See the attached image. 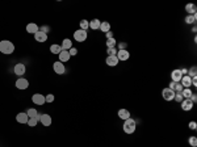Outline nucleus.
Instances as JSON below:
<instances>
[{
	"label": "nucleus",
	"mask_w": 197,
	"mask_h": 147,
	"mask_svg": "<svg viewBox=\"0 0 197 147\" xmlns=\"http://www.w3.org/2000/svg\"><path fill=\"white\" fill-rule=\"evenodd\" d=\"M188 143H189L192 147H197V138L196 137H189L188 139Z\"/></svg>",
	"instance_id": "nucleus-34"
},
{
	"label": "nucleus",
	"mask_w": 197,
	"mask_h": 147,
	"mask_svg": "<svg viewBox=\"0 0 197 147\" xmlns=\"http://www.w3.org/2000/svg\"><path fill=\"white\" fill-rule=\"evenodd\" d=\"M100 24H101L100 20L94 19L92 21H89V28H91L92 30H97V29H100Z\"/></svg>",
	"instance_id": "nucleus-23"
},
{
	"label": "nucleus",
	"mask_w": 197,
	"mask_h": 147,
	"mask_svg": "<svg viewBox=\"0 0 197 147\" xmlns=\"http://www.w3.org/2000/svg\"><path fill=\"white\" fill-rule=\"evenodd\" d=\"M13 71H15L16 75L21 78V76L25 74V71H26V67H25L24 63H17V64L15 66V69H13Z\"/></svg>",
	"instance_id": "nucleus-9"
},
{
	"label": "nucleus",
	"mask_w": 197,
	"mask_h": 147,
	"mask_svg": "<svg viewBox=\"0 0 197 147\" xmlns=\"http://www.w3.org/2000/svg\"><path fill=\"white\" fill-rule=\"evenodd\" d=\"M34 39H36L37 42H46L47 34H46V33H44L42 30H38V32L34 34Z\"/></svg>",
	"instance_id": "nucleus-16"
},
{
	"label": "nucleus",
	"mask_w": 197,
	"mask_h": 147,
	"mask_svg": "<svg viewBox=\"0 0 197 147\" xmlns=\"http://www.w3.org/2000/svg\"><path fill=\"white\" fill-rule=\"evenodd\" d=\"M181 93H183V97H184V98H191V96L193 95V92H192V89H191V88H184L181 91Z\"/></svg>",
	"instance_id": "nucleus-27"
},
{
	"label": "nucleus",
	"mask_w": 197,
	"mask_h": 147,
	"mask_svg": "<svg viewBox=\"0 0 197 147\" xmlns=\"http://www.w3.org/2000/svg\"><path fill=\"white\" fill-rule=\"evenodd\" d=\"M53 70H54V72L58 74V75H63V74L66 72V67H64V64L59 61L54 62V64H53Z\"/></svg>",
	"instance_id": "nucleus-3"
},
{
	"label": "nucleus",
	"mask_w": 197,
	"mask_h": 147,
	"mask_svg": "<svg viewBox=\"0 0 197 147\" xmlns=\"http://www.w3.org/2000/svg\"><path fill=\"white\" fill-rule=\"evenodd\" d=\"M88 28H89V21H87V20H81V21H80V29L86 30V32H87Z\"/></svg>",
	"instance_id": "nucleus-31"
},
{
	"label": "nucleus",
	"mask_w": 197,
	"mask_h": 147,
	"mask_svg": "<svg viewBox=\"0 0 197 147\" xmlns=\"http://www.w3.org/2000/svg\"><path fill=\"white\" fill-rule=\"evenodd\" d=\"M181 78H183V74L180 71V69H176L171 72V79H172V81H175V83H180Z\"/></svg>",
	"instance_id": "nucleus-12"
},
{
	"label": "nucleus",
	"mask_w": 197,
	"mask_h": 147,
	"mask_svg": "<svg viewBox=\"0 0 197 147\" xmlns=\"http://www.w3.org/2000/svg\"><path fill=\"white\" fill-rule=\"evenodd\" d=\"M50 51H51L53 54H59V53L62 51L61 45H51V46H50Z\"/></svg>",
	"instance_id": "nucleus-25"
},
{
	"label": "nucleus",
	"mask_w": 197,
	"mask_h": 147,
	"mask_svg": "<svg viewBox=\"0 0 197 147\" xmlns=\"http://www.w3.org/2000/svg\"><path fill=\"white\" fill-rule=\"evenodd\" d=\"M69 53H70V56H75L78 54V49H75V47H71V49L69 50Z\"/></svg>",
	"instance_id": "nucleus-38"
},
{
	"label": "nucleus",
	"mask_w": 197,
	"mask_h": 147,
	"mask_svg": "<svg viewBox=\"0 0 197 147\" xmlns=\"http://www.w3.org/2000/svg\"><path fill=\"white\" fill-rule=\"evenodd\" d=\"M26 114H28V117H29V118H33V117L38 118V121H39V117H41V114H39V113H38L34 108L28 109V110H26Z\"/></svg>",
	"instance_id": "nucleus-22"
},
{
	"label": "nucleus",
	"mask_w": 197,
	"mask_h": 147,
	"mask_svg": "<svg viewBox=\"0 0 197 147\" xmlns=\"http://www.w3.org/2000/svg\"><path fill=\"white\" fill-rule=\"evenodd\" d=\"M185 11L188 12V15H196V11H197V7L193 3H188L185 5Z\"/></svg>",
	"instance_id": "nucleus-21"
},
{
	"label": "nucleus",
	"mask_w": 197,
	"mask_h": 147,
	"mask_svg": "<svg viewBox=\"0 0 197 147\" xmlns=\"http://www.w3.org/2000/svg\"><path fill=\"white\" fill-rule=\"evenodd\" d=\"M32 101L36 104V105H44L46 101H45V96L41 95V93H34L32 96Z\"/></svg>",
	"instance_id": "nucleus-7"
},
{
	"label": "nucleus",
	"mask_w": 197,
	"mask_h": 147,
	"mask_svg": "<svg viewBox=\"0 0 197 147\" xmlns=\"http://www.w3.org/2000/svg\"><path fill=\"white\" fill-rule=\"evenodd\" d=\"M180 84L183 86V88H191V86H192V78L188 75H183L181 80H180Z\"/></svg>",
	"instance_id": "nucleus-10"
},
{
	"label": "nucleus",
	"mask_w": 197,
	"mask_h": 147,
	"mask_svg": "<svg viewBox=\"0 0 197 147\" xmlns=\"http://www.w3.org/2000/svg\"><path fill=\"white\" fill-rule=\"evenodd\" d=\"M28 120H29V117H28L26 112H25V113L21 112V113H19V114L16 116V121H17L19 123H26Z\"/></svg>",
	"instance_id": "nucleus-17"
},
{
	"label": "nucleus",
	"mask_w": 197,
	"mask_h": 147,
	"mask_svg": "<svg viewBox=\"0 0 197 147\" xmlns=\"http://www.w3.org/2000/svg\"><path fill=\"white\" fill-rule=\"evenodd\" d=\"M118 59H117V56L116 55H108L106 56V59H105V63L108 64L109 67H116L117 64H118Z\"/></svg>",
	"instance_id": "nucleus-13"
},
{
	"label": "nucleus",
	"mask_w": 197,
	"mask_h": 147,
	"mask_svg": "<svg viewBox=\"0 0 197 147\" xmlns=\"http://www.w3.org/2000/svg\"><path fill=\"white\" fill-rule=\"evenodd\" d=\"M180 104H181V109L185 110V112H189V110H192L193 109V105H195V104H193L189 98H184V100H183Z\"/></svg>",
	"instance_id": "nucleus-8"
},
{
	"label": "nucleus",
	"mask_w": 197,
	"mask_h": 147,
	"mask_svg": "<svg viewBox=\"0 0 197 147\" xmlns=\"http://www.w3.org/2000/svg\"><path fill=\"white\" fill-rule=\"evenodd\" d=\"M126 46H128V44L126 42H120V44H117V50H126Z\"/></svg>",
	"instance_id": "nucleus-36"
},
{
	"label": "nucleus",
	"mask_w": 197,
	"mask_h": 147,
	"mask_svg": "<svg viewBox=\"0 0 197 147\" xmlns=\"http://www.w3.org/2000/svg\"><path fill=\"white\" fill-rule=\"evenodd\" d=\"M26 123L30 126V128H34V126H37V123H38V118H36V117H33V118H29Z\"/></svg>",
	"instance_id": "nucleus-30"
},
{
	"label": "nucleus",
	"mask_w": 197,
	"mask_h": 147,
	"mask_svg": "<svg viewBox=\"0 0 197 147\" xmlns=\"http://www.w3.org/2000/svg\"><path fill=\"white\" fill-rule=\"evenodd\" d=\"M105 44H106V47H116L117 46V41H116L114 37H113V38H108Z\"/></svg>",
	"instance_id": "nucleus-26"
},
{
	"label": "nucleus",
	"mask_w": 197,
	"mask_h": 147,
	"mask_svg": "<svg viewBox=\"0 0 197 147\" xmlns=\"http://www.w3.org/2000/svg\"><path fill=\"white\" fill-rule=\"evenodd\" d=\"M100 30L103 33H108L109 30H111V24H109L108 21H103L100 24Z\"/></svg>",
	"instance_id": "nucleus-24"
},
{
	"label": "nucleus",
	"mask_w": 197,
	"mask_h": 147,
	"mask_svg": "<svg viewBox=\"0 0 197 147\" xmlns=\"http://www.w3.org/2000/svg\"><path fill=\"white\" fill-rule=\"evenodd\" d=\"M196 17H197L196 15H188L187 17H185V22H187L188 25L195 24V22H196Z\"/></svg>",
	"instance_id": "nucleus-28"
},
{
	"label": "nucleus",
	"mask_w": 197,
	"mask_h": 147,
	"mask_svg": "<svg viewBox=\"0 0 197 147\" xmlns=\"http://www.w3.org/2000/svg\"><path fill=\"white\" fill-rule=\"evenodd\" d=\"M118 117L125 121V120H128V118H130V112H129L128 109H120L118 110Z\"/></svg>",
	"instance_id": "nucleus-19"
},
{
	"label": "nucleus",
	"mask_w": 197,
	"mask_h": 147,
	"mask_svg": "<svg viewBox=\"0 0 197 147\" xmlns=\"http://www.w3.org/2000/svg\"><path fill=\"white\" fill-rule=\"evenodd\" d=\"M39 121H41V123L44 126H50L51 125V122H53V120H51V117H50L49 114H41V117H39Z\"/></svg>",
	"instance_id": "nucleus-14"
},
{
	"label": "nucleus",
	"mask_w": 197,
	"mask_h": 147,
	"mask_svg": "<svg viewBox=\"0 0 197 147\" xmlns=\"http://www.w3.org/2000/svg\"><path fill=\"white\" fill-rule=\"evenodd\" d=\"M122 129H123V131H125L126 134H133V133L136 131V129H137L136 120H133V118H128V120H125V121H123Z\"/></svg>",
	"instance_id": "nucleus-2"
},
{
	"label": "nucleus",
	"mask_w": 197,
	"mask_h": 147,
	"mask_svg": "<svg viewBox=\"0 0 197 147\" xmlns=\"http://www.w3.org/2000/svg\"><path fill=\"white\" fill-rule=\"evenodd\" d=\"M173 100L177 101V103H181V101L184 100V97H183V93L181 92H175V97H173Z\"/></svg>",
	"instance_id": "nucleus-32"
},
{
	"label": "nucleus",
	"mask_w": 197,
	"mask_h": 147,
	"mask_svg": "<svg viewBox=\"0 0 197 147\" xmlns=\"http://www.w3.org/2000/svg\"><path fill=\"white\" fill-rule=\"evenodd\" d=\"M61 47H62V50H67V51H69V50L72 47L71 39H70V38H64L63 41H62V44H61Z\"/></svg>",
	"instance_id": "nucleus-18"
},
{
	"label": "nucleus",
	"mask_w": 197,
	"mask_h": 147,
	"mask_svg": "<svg viewBox=\"0 0 197 147\" xmlns=\"http://www.w3.org/2000/svg\"><path fill=\"white\" fill-rule=\"evenodd\" d=\"M188 76H191V78H196V76H197V69H196V66H192L189 70H188Z\"/></svg>",
	"instance_id": "nucleus-29"
},
{
	"label": "nucleus",
	"mask_w": 197,
	"mask_h": 147,
	"mask_svg": "<svg viewBox=\"0 0 197 147\" xmlns=\"http://www.w3.org/2000/svg\"><path fill=\"white\" fill-rule=\"evenodd\" d=\"M87 32L86 30H81V29H79L76 30V32L74 33V38H75V41H78V42H84L87 39Z\"/></svg>",
	"instance_id": "nucleus-5"
},
{
	"label": "nucleus",
	"mask_w": 197,
	"mask_h": 147,
	"mask_svg": "<svg viewBox=\"0 0 197 147\" xmlns=\"http://www.w3.org/2000/svg\"><path fill=\"white\" fill-rule=\"evenodd\" d=\"M39 30H42V32H44V33H46V34H47V32H49V30H50V28H49V26H42Z\"/></svg>",
	"instance_id": "nucleus-40"
},
{
	"label": "nucleus",
	"mask_w": 197,
	"mask_h": 147,
	"mask_svg": "<svg viewBox=\"0 0 197 147\" xmlns=\"http://www.w3.org/2000/svg\"><path fill=\"white\" fill-rule=\"evenodd\" d=\"M28 87H29V81H28L26 79L19 78L17 80H16V88L21 89V91H24V89H26Z\"/></svg>",
	"instance_id": "nucleus-6"
},
{
	"label": "nucleus",
	"mask_w": 197,
	"mask_h": 147,
	"mask_svg": "<svg viewBox=\"0 0 197 147\" xmlns=\"http://www.w3.org/2000/svg\"><path fill=\"white\" fill-rule=\"evenodd\" d=\"M54 100H55V97L53 93H49V95L45 96V101H46V103H53Z\"/></svg>",
	"instance_id": "nucleus-35"
},
{
	"label": "nucleus",
	"mask_w": 197,
	"mask_h": 147,
	"mask_svg": "<svg viewBox=\"0 0 197 147\" xmlns=\"http://www.w3.org/2000/svg\"><path fill=\"white\" fill-rule=\"evenodd\" d=\"M189 100H191V101H192V103H193V104H195V103H196V101H197V95H196V93H193V95H192V96H191V98H189Z\"/></svg>",
	"instance_id": "nucleus-39"
},
{
	"label": "nucleus",
	"mask_w": 197,
	"mask_h": 147,
	"mask_svg": "<svg viewBox=\"0 0 197 147\" xmlns=\"http://www.w3.org/2000/svg\"><path fill=\"white\" fill-rule=\"evenodd\" d=\"M105 34H106V39H108V38H113V33H112L111 30H109L108 33H105Z\"/></svg>",
	"instance_id": "nucleus-41"
},
{
	"label": "nucleus",
	"mask_w": 197,
	"mask_h": 147,
	"mask_svg": "<svg viewBox=\"0 0 197 147\" xmlns=\"http://www.w3.org/2000/svg\"><path fill=\"white\" fill-rule=\"evenodd\" d=\"M117 47H108L106 49V53H108V55H117Z\"/></svg>",
	"instance_id": "nucleus-33"
},
{
	"label": "nucleus",
	"mask_w": 197,
	"mask_h": 147,
	"mask_svg": "<svg viewBox=\"0 0 197 147\" xmlns=\"http://www.w3.org/2000/svg\"><path fill=\"white\" fill-rule=\"evenodd\" d=\"M180 71H181L183 75H188V70H187V69H181Z\"/></svg>",
	"instance_id": "nucleus-42"
},
{
	"label": "nucleus",
	"mask_w": 197,
	"mask_h": 147,
	"mask_svg": "<svg viewBox=\"0 0 197 147\" xmlns=\"http://www.w3.org/2000/svg\"><path fill=\"white\" fill-rule=\"evenodd\" d=\"M188 128H189L191 130H196V129H197V123H196V121H191V122L188 123Z\"/></svg>",
	"instance_id": "nucleus-37"
},
{
	"label": "nucleus",
	"mask_w": 197,
	"mask_h": 147,
	"mask_svg": "<svg viewBox=\"0 0 197 147\" xmlns=\"http://www.w3.org/2000/svg\"><path fill=\"white\" fill-rule=\"evenodd\" d=\"M116 56H117L118 61H123V62H125V61H128V59L130 58V53H129L128 50H118Z\"/></svg>",
	"instance_id": "nucleus-11"
},
{
	"label": "nucleus",
	"mask_w": 197,
	"mask_h": 147,
	"mask_svg": "<svg viewBox=\"0 0 197 147\" xmlns=\"http://www.w3.org/2000/svg\"><path fill=\"white\" fill-rule=\"evenodd\" d=\"M13 51H15V45H13V42L8 41V39L0 41V53L8 55V54H12Z\"/></svg>",
	"instance_id": "nucleus-1"
},
{
	"label": "nucleus",
	"mask_w": 197,
	"mask_h": 147,
	"mask_svg": "<svg viewBox=\"0 0 197 147\" xmlns=\"http://www.w3.org/2000/svg\"><path fill=\"white\" fill-rule=\"evenodd\" d=\"M58 56H59V62H62V63L69 62V59L71 58V56H70V53L67 51V50H62V51L58 54Z\"/></svg>",
	"instance_id": "nucleus-15"
},
{
	"label": "nucleus",
	"mask_w": 197,
	"mask_h": 147,
	"mask_svg": "<svg viewBox=\"0 0 197 147\" xmlns=\"http://www.w3.org/2000/svg\"><path fill=\"white\" fill-rule=\"evenodd\" d=\"M38 30H39V28L37 24H28L26 25V32L30 33V34H36Z\"/></svg>",
	"instance_id": "nucleus-20"
},
{
	"label": "nucleus",
	"mask_w": 197,
	"mask_h": 147,
	"mask_svg": "<svg viewBox=\"0 0 197 147\" xmlns=\"http://www.w3.org/2000/svg\"><path fill=\"white\" fill-rule=\"evenodd\" d=\"M162 96H163V98H164L166 101H172L173 97H175V92L167 87V88H164L162 91Z\"/></svg>",
	"instance_id": "nucleus-4"
}]
</instances>
